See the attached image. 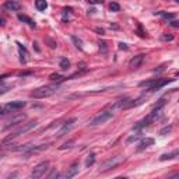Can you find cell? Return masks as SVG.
I'll return each instance as SVG.
<instances>
[{"instance_id": "5", "label": "cell", "mask_w": 179, "mask_h": 179, "mask_svg": "<svg viewBox=\"0 0 179 179\" xmlns=\"http://www.w3.org/2000/svg\"><path fill=\"white\" fill-rule=\"evenodd\" d=\"M48 169H49V161H42V162H39V164L32 169V172H31V178L32 179L42 178Z\"/></svg>"}, {"instance_id": "22", "label": "cell", "mask_w": 179, "mask_h": 179, "mask_svg": "<svg viewBox=\"0 0 179 179\" xmlns=\"http://www.w3.org/2000/svg\"><path fill=\"white\" fill-rule=\"evenodd\" d=\"M160 15H162L165 20H174L175 18V14H172V13H165V11H160L158 13Z\"/></svg>"}, {"instance_id": "33", "label": "cell", "mask_w": 179, "mask_h": 179, "mask_svg": "<svg viewBox=\"0 0 179 179\" xmlns=\"http://www.w3.org/2000/svg\"><path fill=\"white\" fill-rule=\"evenodd\" d=\"M6 91H7V88H3V90H0V95H2V94H4Z\"/></svg>"}, {"instance_id": "19", "label": "cell", "mask_w": 179, "mask_h": 179, "mask_svg": "<svg viewBox=\"0 0 179 179\" xmlns=\"http://www.w3.org/2000/svg\"><path fill=\"white\" fill-rule=\"evenodd\" d=\"M178 150H175L174 152H171V154H162L161 155V161H167V160H172V158H175L176 155H178Z\"/></svg>"}, {"instance_id": "28", "label": "cell", "mask_w": 179, "mask_h": 179, "mask_svg": "<svg viewBox=\"0 0 179 179\" xmlns=\"http://www.w3.org/2000/svg\"><path fill=\"white\" fill-rule=\"evenodd\" d=\"M73 143H74V141H69V143H65V144H63V145H62V147H60V149L62 150H65V149H67V147H72V144H73Z\"/></svg>"}, {"instance_id": "24", "label": "cell", "mask_w": 179, "mask_h": 179, "mask_svg": "<svg viewBox=\"0 0 179 179\" xmlns=\"http://www.w3.org/2000/svg\"><path fill=\"white\" fill-rule=\"evenodd\" d=\"M49 78H50L52 81H60V80H63L65 77H62L60 74H50Z\"/></svg>"}, {"instance_id": "8", "label": "cell", "mask_w": 179, "mask_h": 179, "mask_svg": "<svg viewBox=\"0 0 179 179\" xmlns=\"http://www.w3.org/2000/svg\"><path fill=\"white\" fill-rule=\"evenodd\" d=\"M49 147V144H39V145H30L25 151H23L24 154V158H30L31 155H37V154H39V152L45 151L46 149Z\"/></svg>"}, {"instance_id": "23", "label": "cell", "mask_w": 179, "mask_h": 179, "mask_svg": "<svg viewBox=\"0 0 179 179\" xmlns=\"http://www.w3.org/2000/svg\"><path fill=\"white\" fill-rule=\"evenodd\" d=\"M72 41L76 43V46L78 48V49H83V42H81V39H78L77 37H74V35H73V37H72Z\"/></svg>"}, {"instance_id": "18", "label": "cell", "mask_w": 179, "mask_h": 179, "mask_svg": "<svg viewBox=\"0 0 179 179\" xmlns=\"http://www.w3.org/2000/svg\"><path fill=\"white\" fill-rule=\"evenodd\" d=\"M151 144H154V140L152 139H145V140H143L140 143V145H139V150H144V149H147V147H150Z\"/></svg>"}, {"instance_id": "25", "label": "cell", "mask_w": 179, "mask_h": 179, "mask_svg": "<svg viewBox=\"0 0 179 179\" xmlns=\"http://www.w3.org/2000/svg\"><path fill=\"white\" fill-rule=\"evenodd\" d=\"M171 129H172V126H168V127H164V129H162V130L160 132V134H161V136H165L167 133H169V132H171Z\"/></svg>"}, {"instance_id": "4", "label": "cell", "mask_w": 179, "mask_h": 179, "mask_svg": "<svg viewBox=\"0 0 179 179\" xmlns=\"http://www.w3.org/2000/svg\"><path fill=\"white\" fill-rule=\"evenodd\" d=\"M37 125H38V122H37V120H32V122H28V123H23V126H21L20 129H17L13 134H10V136H8V137L4 141H10V140H13V139H15V137H18V136H21V134L28 133V132L34 129Z\"/></svg>"}, {"instance_id": "21", "label": "cell", "mask_w": 179, "mask_h": 179, "mask_svg": "<svg viewBox=\"0 0 179 179\" xmlns=\"http://www.w3.org/2000/svg\"><path fill=\"white\" fill-rule=\"evenodd\" d=\"M109 10L113 13H118L119 10H120V6H119L118 3H115V2H112V3L109 4Z\"/></svg>"}, {"instance_id": "17", "label": "cell", "mask_w": 179, "mask_h": 179, "mask_svg": "<svg viewBox=\"0 0 179 179\" xmlns=\"http://www.w3.org/2000/svg\"><path fill=\"white\" fill-rule=\"evenodd\" d=\"M18 20L20 21H23V23H27L30 27H32L34 28L35 27V23L32 21V20L30 18V17H27V15H23V14H18Z\"/></svg>"}, {"instance_id": "9", "label": "cell", "mask_w": 179, "mask_h": 179, "mask_svg": "<svg viewBox=\"0 0 179 179\" xmlns=\"http://www.w3.org/2000/svg\"><path fill=\"white\" fill-rule=\"evenodd\" d=\"M76 122H77V119L76 118H72V119H69L67 122L65 123V125L60 127V130L57 132V134H56V137H63L65 134H67L70 132V130L74 127V125H76Z\"/></svg>"}, {"instance_id": "30", "label": "cell", "mask_w": 179, "mask_h": 179, "mask_svg": "<svg viewBox=\"0 0 179 179\" xmlns=\"http://www.w3.org/2000/svg\"><path fill=\"white\" fill-rule=\"evenodd\" d=\"M171 25H172V27H179V21H178V20H172Z\"/></svg>"}, {"instance_id": "26", "label": "cell", "mask_w": 179, "mask_h": 179, "mask_svg": "<svg viewBox=\"0 0 179 179\" xmlns=\"http://www.w3.org/2000/svg\"><path fill=\"white\" fill-rule=\"evenodd\" d=\"M136 140H139V134H137V136H132V137H129L127 140H126V143L130 144V143H133V141H136Z\"/></svg>"}, {"instance_id": "31", "label": "cell", "mask_w": 179, "mask_h": 179, "mask_svg": "<svg viewBox=\"0 0 179 179\" xmlns=\"http://www.w3.org/2000/svg\"><path fill=\"white\" fill-rule=\"evenodd\" d=\"M119 48H120V49H127L126 43H119Z\"/></svg>"}, {"instance_id": "13", "label": "cell", "mask_w": 179, "mask_h": 179, "mask_svg": "<svg viewBox=\"0 0 179 179\" xmlns=\"http://www.w3.org/2000/svg\"><path fill=\"white\" fill-rule=\"evenodd\" d=\"M3 7L7 10V11H17V10H20V3L18 2H15V0H7V2H4Z\"/></svg>"}, {"instance_id": "12", "label": "cell", "mask_w": 179, "mask_h": 179, "mask_svg": "<svg viewBox=\"0 0 179 179\" xmlns=\"http://www.w3.org/2000/svg\"><path fill=\"white\" fill-rule=\"evenodd\" d=\"M143 60H144V55L143 53H140V55H137V56H134L132 60H130V63H129V67L132 70H136V69H139L140 67V65L143 63Z\"/></svg>"}, {"instance_id": "29", "label": "cell", "mask_w": 179, "mask_h": 179, "mask_svg": "<svg viewBox=\"0 0 179 179\" xmlns=\"http://www.w3.org/2000/svg\"><path fill=\"white\" fill-rule=\"evenodd\" d=\"M57 175H59V174H57V172L53 169V171H52V172L49 174V175H48V178H49V179H52V178H55V176H57Z\"/></svg>"}, {"instance_id": "7", "label": "cell", "mask_w": 179, "mask_h": 179, "mask_svg": "<svg viewBox=\"0 0 179 179\" xmlns=\"http://www.w3.org/2000/svg\"><path fill=\"white\" fill-rule=\"evenodd\" d=\"M134 107V99L132 98H123V99H119V101H116V102L110 107V110L113 112V110L116 109H129V108H133Z\"/></svg>"}, {"instance_id": "15", "label": "cell", "mask_w": 179, "mask_h": 179, "mask_svg": "<svg viewBox=\"0 0 179 179\" xmlns=\"http://www.w3.org/2000/svg\"><path fill=\"white\" fill-rule=\"evenodd\" d=\"M35 7L38 8L39 11H45L48 8V2L46 0H35Z\"/></svg>"}, {"instance_id": "14", "label": "cell", "mask_w": 179, "mask_h": 179, "mask_svg": "<svg viewBox=\"0 0 179 179\" xmlns=\"http://www.w3.org/2000/svg\"><path fill=\"white\" fill-rule=\"evenodd\" d=\"M78 169H80V164L78 162H73L72 165L69 167V169H67V172H66V178H73V176H76L77 174H78Z\"/></svg>"}, {"instance_id": "20", "label": "cell", "mask_w": 179, "mask_h": 179, "mask_svg": "<svg viewBox=\"0 0 179 179\" xmlns=\"http://www.w3.org/2000/svg\"><path fill=\"white\" fill-rule=\"evenodd\" d=\"M59 66H60V69L62 70H67L70 67V62H69V59L67 57H63L60 60V63H59Z\"/></svg>"}, {"instance_id": "2", "label": "cell", "mask_w": 179, "mask_h": 179, "mask_svg": "<svg viewBox=\"0 0 179 179\" xmlns=\"http://www.w3.org/2000/svg\"><path fill=\"white\" fill-rule=\"evenodd\" d=\"M112 116H113V112L110 109H105V110H102V112H99L97 116H94V118L90 120V126L104 125V123H107L109 119H112Z\"/></svg>"}, {"instance_id": "34", "label": "cell", "mask_w": 179, "mask_h": 179, "mask_svg": "<svg viewBox=\"0 0 179 179\" xmlns=\"http://www.w3.org/2000/svg\"><path fill=\"white\" fill-rule=\"evenodd\" d=\"M0 113H4V108L3 107H0Z\"/></svg>"}, {"instance_id": "16", "label": "cell", "mask_w": 179, "mask_h": 179, "mask_svg": "<svg viewBox=\"0 0 179 179\" xmlns=\"http://www.w3.org/2000/svg\"><path fill=\"white\" fill-rule=\"evenodd\" d=\"M94 162H95V154L94 152H91V154H88L87 158H85V167L90 168L94 165Z\"/></svg>"}, {"instance_id": "27", "label": "cell", "mask_w": 179, "mask_h": 179, "mask_svg": "<svg viewBox=\"0 0 179 179\" xmlns=\"http://www.w3.org/2000/svg\"><path fill=\"white\" fill-rule=\"evenodd\" d=\"M161 39H162V41H172V39H174V35H162Z\"/></svg>"}, {"instance_id": "10", "label": "cell", "mask_w": 179, "mask_h": 179, "mask_svg": "<svg viewBox=\"0 0 179 179\" xmlns=\"http://www.w3.org/2000/svg\"><path fill=\"white\" fill-rule=\"evenodd\" d=\"M25 115L24 113H20V115H15V116H13L11 119H8L7 123H6V126H4V129H8V127H11V126L14 125H18V123H23L24 120H25Z\"/></svg>"}, {"instance_id": "3", "label": "cell", "mask_w": 179, "mask_h": 179, "mask_svg": "<svg viewBox=\"0 0 179 179\" xmlns=\"http://www.w3.org/2000/svg\"><path fill=\"white\" fill-rule=\"evenodd\" d=\"M161 115H162V112H161V109H152V112H150V115H147L143 120H141L139 125L134 126V129H141V127H147V126L152 125V123L155 122L157 119L160 118Z\"/></svg>"}, {"instance_id": "11", "label": "cell", "mask_w": 179, "mask_h": 179, "mask_svg": "<svg viewBox=\"0 0 179 179\" xmlns=\"http://www.w3.org/2000/svg\"><path fill=\"white\" fill-rule=\"evenodd\" d=\"M25 107V102L24 101H14V102H10L4 107V112H10V110H17L21 109V108Z\"/></svg>"}, {"instance_id": "6", "label": "cell", "mask_w": 179, "mask_h": 179, "mask_svg": "<svg viewBox=\"0 0 179 179\" xmlns=\"http://www.w3.org/2000/svg\"><path fill=\"white\" fill-rule=\"evenodd\" d=\"M122 161H123L122 157H119V155L112 157V158L107 160L102 165H101V168H99V172H107V171H109V169H113V168L118 167V165L120 164Z\"/></svg>"}, {"instance_id": "1", "label": "cell", "mask_w": 179, "mask_h": 179, "mask_svg": "<svg viewBox=\"0 0 179 179\" xmlns=\"http://www.w3.org/2000/svg\"><path fill=\"white\" fill-rule=\"evenodd\" d=\"M56 91H57V85H55V84H52V85H43V87H39L37 90H34V91L31 92V97L37 99H41V98H46V97L53 95Z\"/></svg>"}, {"instance_id": "35", "label": "cell", "mask_w": 179, "mask_h": 179, "mask_svg": "<svg viewBox=\"0 0 179 179\" xmlns=\"http://www.w3.org/2000/svg\"><path fill=\"white\" fill-rule=\"evenodd\" d=\"M0 160H2V157H0Z\"/></svg>"}, {"instance_id": "32", "label": "cell", "mask_w": 179, "mask_h": 179, "mask_svg": "<svg viewBox=\"0 0 179 179\" xmlns=\"http://www.w3.org/2000/svg\"><path fill=\"white\" fill-rule=\"evenodd\" d=\"M90 3H102V0H88Z\"/></svg>"}]
</instances>
